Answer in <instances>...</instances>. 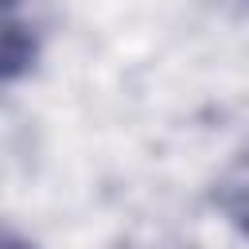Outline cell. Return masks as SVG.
<instances>
[{
  "label": "cell",
  "mask_w": 249,
  "mask_h": 249,
  "mask_svg": "<svg viewBox=\"0 0 249 249\" xmlns=\"http://www.w3.org/2000/svg\"><path fill=\"white\" fill-rule=\"evenodd\" d=\"M39 58V31L27 0H0V86L23 78Z\"/></svg>",
  "instance_id": "1"
},
{
  "label": "cell",
  "mask_w": 249,
  "mask_h": 249,
  "mask_svg": "<svg viewBox=\"0 0 249 249\" xmlns=\"http://www.w3.org/2000/svg\"><path fill=\"white\" fill-rule=\"evenodd\" d=\"M0 249H31L27 241H19V237H8V233H0Z\"/></svg>",
  "instance_id": "2"
}]
</instances>
